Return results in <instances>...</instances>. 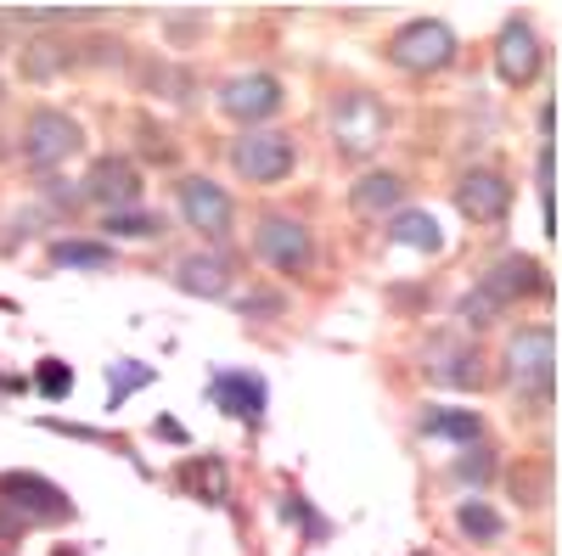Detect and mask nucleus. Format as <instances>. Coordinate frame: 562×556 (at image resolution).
<instances>
[{"mask_svg": "<svg viewBox=\"0 0 562 556\" xmlns=\"http://www.w3.org/2000/svg\"><path fill=\"white\" fill-rule=\"evenodd\" d=\"M495 68L506 84H529L540 73V34L524 18H506V29L495 39Z\"/></svg>", "mask_w": 562, "mask_h": 556, "instance_id": "nucleus-15", "label": "nucleus"}, {"mask_svg": "<svg viewBox=\"0 0 562 556\" xmlns=\"http://www.w3.org/2000/svg\"><path fill=\"white\" fill-rule=\"evenodd\" d=\"M389 242L416 248V253H445V225L428 208H400L389 214Z\"/></svg>", "mask_w": 562, "mask_h": 556, "instance_id": "nucleus-18", "label": "nucleus"}, {"mask_svg": "<svg viewBox=\"0 0 562 556\" xmlns=\"http://www.w3.org/2000/svg\"><path fill=\"white\" fill-rule=\"evenodd\" d=\"M85 147V129H79V118L74 113H63V107H34L29 113V124H23V163L29 169H57L63 158H74Z\"/></svg>", "mask_w": 562, "mask_h": 556, "instance_id": "nucleus-5", "label": "nucleus"}, {"mask_svg": "<svg viewBox=\"0 0 562 556\" xmlns=\"http://www.w3.org/2000/svg\"><path fill=\"white\" fill-rule=\"evenodd\" d=\"M540 135H546V147H551V135H557V107L551 102L540 107Z\"/></svg>", "mask_w": 562, "mask_h": 556, "instance_id": "nucleus-36", "label": "nucleus"}, {"mask_svg": "<svg viewBox=\"0 0 562 556\" xmlns=\"http://www.w3.org/2000/svg\"><path fill=\"white\" fill-rule=\"evenodd\" d=\"M293 163H299L293 135H281V129H243L237 141H231V169H237L243 180H254V185L288 180Z\"/></svg>", "mask_w": 562, "mask_h": 556, "instance_id": "nucleus-6", "label": "nucleus"}, {"mask_svg": "<svg viewBox=\"0 0 562 556\" xmlns=\"http://www.w3.org/2000/svg\"><path fill=\"white\" fill-rule=\"evenodd\" d=\"M153 433H158V439H169V444H192V433H186V428L175 422V416H158V422H153Z\"/></svg>", "mask_w": 562, "mask_h": 556, "instance_id": "nucleus-34", "label": "nucleus"}, {"mask_svg": "<svg viewBox=\"0 0 562 556\" xmlns=\"http://www.w3.org/2000/svg\"><path fill=\"white\" fill-rule=\"evenodd\" d=\"M85 203H102L108 214H119V208H135L140 203V169L130 163V158H119V152H108V158H97L90 163V174H85Z\"/></svg>", "mask_w": 562, "mask_h": 556, "instance_id": "nucleus-9", "label": "nucleus"}, {"mask_svg": "<svg viewBox=\"0 0 562 556\" xmlns=\"http://www.w3.org/2000/svg\"><path fill=\"white\" fill-rule=\"evenodd\" d=\"M119 253L108 248V242H90V237H63V242H52V264L57 270H108Z\"/></svg>", "mask_w": 562, "mask_h": 556, "instance_id": "nucleus-22", "label": "nucleus"}, {"mask_svg": "<svg viewBox=\"0 0 562 556\" xmlns=\"http://www.w3.org/2000/svg\"><path fill=\"white\" fill-rule=\"evenodd\" d=\"M34 388H40L45 399H63V394H74V365H63V360H40V371H34Z\"/></svg>", "mask_w": 562, "mask_h": 556, "instance_id": "nucleus-28", "label": "nucleus"}, {"mask_svg": "<svg viewBox=\"0 0 562 556\" xmlns=\"http://www.w3.org/2000/svg\"><path fill=\"white\" fill-rule=\"evenodd\" d=\"M180 214L192 230H203L209 242H225L231 237V219H237V208H231L225 185H214L209 174H186L180 180Z\"/></svg>", "mask_w": 562, "mask_h": 556, "instance_id": "nucleus-8", "label": "nucleus"}, {"mask_svg": "<svg viewBox=\"0 0 562 556\" xmlns=\"http://www.w3.org/2000/svg\"><path fill=\"white\" fill-rule=\"evenodd\" d=\"M416 556H428V551H416Z\"/></svg>", "mask_w": 562, "mask_h": 556, "instance_id": "nucleus-39", "label": "nucleus"}, {"mask_svg": "<svg viewBox=\"0 0 562 556\" xmlns=\"http://www.w3.org/2000/svg\"><path fill=\"white\" fill-rule=\"evenodd\" d=\"M254 253L276 270V275H310L315 270V237H310V225L293 219V214H259L254 225Z\"/></svg>", "mask_w": 562, "mask_h": 556, "instance_id": "nucleus-2", "label": "nucleus"}, {"mask_svg": "<svg viewBox=\"0 0 562 556\" xmlns=\"http://www.w3.org/2000/svg\"><path fill=\"white\" fill-rule=\"evenodd\" d=\"M281 500H288V506H281V512H288V518H293V523L304 529V540H315V545H321L326 534H333V523H326V518L315 512V506H310V495H304V489H288V495H281Z\"/></svg>", "mask_w": 562, "mask_h": 556, "instance_id": "nucleus-26", "label": "nucleus"}, {"mask_svg": "<svg viewBox=\"0 0 562 556\" xmlns=\"http://www.w3.org/2000/svg\"><path fill=\"white\" fill-rule=\"evenodd\" d=\"M0 158H7V141H0Z\"/></svg>", "mask_w": 562, "mask_h": 556, "instance_id": "nucleus-38", "label": "nucleus"}, {"mask_svg": "<svg viewBox=\"0 0 562 556\" xmlns=\"http://www.w3.org/2000/svg\"><path fill=\"white\" fill-rule=\"evenodd\" d=\"M243 315H281V298H243Z\"/></svg>", "mask_w": 562, "mask_h": 556, "instance_id": "nucleus-35", "label": "nucleus"}, {"mask_svg": "<svg viewBox=\"0 0 562 556\" xmlns=\"http://www.w3.org/2000/svg\"><path fill=\"white\" fill-rule=\"evenodd\" d=\"M175 287L192 298H225L231 293V264L220 253H192L175 264Z\"/></svg>", "mask_w": 562, "mask_h": 556, "instance_id": "nucleus-17", "label": "nucleus"}, {"mask_svg": "<svg viewBox=\"0 0 562 556\" xmlns=\"http://www.w3.org/2000/svg\"><path fill=\"white\" fill-rule=\"evenodd\" d=\"M506 365H512V383H518V410L540 416L551 405V383H557V332L551 327L512 332Z\"/></svg>", "mask_w": 562, "mask_h": 556, "instance_id": "nucleus-1", "label": "nucleus"}, {"mask_svg": "<svg viewBox=\"0 0 562 556\" xmlns=\"http://www.w3.org/2000/svg\"><path fill=\"white\" fill-rule=\"evenodd\" d=\"M456 57V34L439 23V18H411L389 34V63L405 68V73H434V68H450Z\"/></svg>", "mask_w": 562, "mask_h": 556, "instance_id": "nucleus-4", "label": "nucleus"}, {"mask_svg": "<svg viewBox=\"0 0 562 556\" xmlns=\"http://www.w3.org/2000/svg\"><path fill=\"white\" fill-rule=\"evenodd\" d=\"M220 107H225V118H237L248 129H265V118L281 113V84L270 73H243V79H231L220 90Z\"/></svg>", "mask_w": 562, "mask_h": 556, "instance_id": "nucleus-10", "label": "nucleus"}, {"mask_svg": "<svg viewBox=\"0 0 562 556\" xmlns=\"http://www.w3.org/2000/svg\"><path fill=\"white\" fill-rule=\"evenodd\" d=\"M102 230H108V237H124V242H153V237H164V214H147V208H119V214H108V219H102Z\"/></svg>", "mask_w": 562, "mask_h": 556, "instance_id": "nucleus-23", "label": "nucleus"}, {"mask_svg": "<svg viewBox=\"0 0 562 556\" xmlns=\"http://www.w3.org/2000/svg\"><path fill=\"white\" fill-rule=\"evenodd\" d=\"M479 293H484L495 309H512V304L529 298V293H546V270H540L529 253H506L501 264H490V270L479 275Z\"/></svg>", "mask_w": 562, "mask_h": 556, "instance_id": "nucleus-11", "label": "nucleus"}, {"mask_svg": "<svg viewBox=\"0 0 562 556\" xmlns=\"http://www.w3.org/2000/svg\"><path fill=\"white\" fill-rule=\"evenodd\" d=\"M456 208L473 219V225H495V219H506V208H512V185H506V174H495V169H467V174L456 180Z\"/></svg>", "mask_w": 562, "mask_h": 556, "instance_id": "nucleus-13", "label": "nucleus"}, {"mask_svg": "<svg viewBox=\"0 0 562 556\" xmlns=\"http://www.w3.org/2000/svg\"><path fill=\"white\" fill-rule=\"evenodd\" d=\"M29 529H23V518L12 512V506H0V545H12V540H23Z\"/></svg>", "mask_w": 562, "mask_h": 556, "instance_id": "nucleus-33", "label": "nucleus"}, {"mask_svg": "<svg viewBox=\"0 0 562 556\" xmlns=\"http://www.w3.org/2000/svg\"><path fill=\"white\" fill-rule=\"evenodd\" d=\"M52 556H79V551H74V545H57V551H52Z\"/></svg>", "mask_w": 562, "mask_h": 556, "instance_id": "nucleus-37", "label": "nucleus"}, {"mask_svg": "<svg viewBox=\"0 0 562 556\" xmlns=\"http://www.w3.org/2000/svg\"><path fill=\"white\" fill-rule=\"evenodd\" d=\"M0 506H12L23 529H57L74 518V500L40 473H0Z\"/></svg>", "mask_w": 562, "mask_h": 556, "instance_id": "nucleus-3", "label": "nucleus"}, {"mask_svg": "<svg viewBox=\"0 0 562 556\" xmlns=\"http://www.w3.org/2000/svg\"><path fill=\"white\" fill-rule=\"evenodd\" d=\"M512 489H518V500L529 495V506H540L546 500V473H524L518 467V473H512Z\"/></svg>", "mask_w": 562, "mask_h": 556, "instance_id": "nucleus-31", "label": "nucleus"}, {"mask_svg": "<svg viewBox=\"0 0 562 556\" xmlns=\"http://www.w3.org/2000/svg\"><path fill=\"white\" fill-rule=\"evenodd\" d=\"M456 529H461L467 540H473V545H495V540L506 534V518L495 512L490 500H479V495H473V500H461V506H456Z\"/></svg>", "mask_w": 562, "mask_h": 556, "instance_id": "nucleus-21", "label": "nucleus"}, {"mask_svg": "<svg viewBox=\"0 0 562 556\" xmlns=\"http://www.w3.org/2000/svg\"><path fill=\"white\" fill-rule=\"evenodd\" d=\"M209 399H214L225 416H237V422H254V428H259L270 388H265L259 371H214V377H209Z\"/></svg>", "mask_w": 562, "mask_h": 556, "instance_id": "nucleus-14", "label": "nucleus"}, {"mask_svg": "<svg viewBox=\"0 0 562 556\" xmlns=\"http://www.w3.org/2000/svg\"><path fill=\"white\" fill-rule=\"evenodd\" d=\"M428 371L434 383H445V388H484V349H473L467 338H450V332H439L434 338V349H428Z\"/></svg>", "mask_w": 562, "mask_h": 556, "instance_id": "nucleus-12", "label": "nucleus"}, {"mask_svg": "<svg viewBox=\"0 0 562 556\" xmlns=\"http://www.w3.org/2000/svg\"><path fill=\"white\" fill-rule=\"evenodd\" d=\"M52 52H57V45H34V52L23 57V73H29V79H52V73L68 63V57H52Z\"/></svg>", "mask_w": 562, "mask_h": 556, "instance_id": "nucleus-30", "label": "nucleus"}, {"mask_svg": "<svg viewBox=\"0 0 562 556\" xmlns=\"http://www.w3.org/2000/svg\"><path fill=\"white\" fill-rule=\"evenodd\" d=\"M495 315H501V309H495L479 287H473V293H461V304H456V320H461V327H473V332H479V327H490Z\"/></svg>", "mask_w": 562, "mask_h": 556, "instance_id": "nucleus-29", "label": "nucleus"}, {"mask_svg": "<svg viewBox=\"0 0 562 556\" xmlns=\"http://www.w3.org/2000/svg\"><path fill=\"white\" fill-rule=\"evenodd\" d=\"M422 433L473 450V444H484V416L479 410H461V405H434L428 416H422Z\"/></svg>", "mask_w": 562, "mask_h": 556, "instance_id": "nucleus-19", "label": "nucleus"}, {"mask_svg": "<svg viewBox=\"0 0 562 556\" xmlns=\"http://www.w3.org/2000/svg\"><path fill=\"white\" fill-rule=\"evenodd\" d=\"M45 428H52V433H68V439H85V444H108V433L85 428V422H57V416H45Z\"/></svg>", "mask_w": 562, "mask_h": 556, "instance_id": "nucleus-32", "label": "nucleus"}, {"mask_svg": "<svg viewBox=\"0 0 562 556\" xmlns=\"http://www.w3.org/2000/svg\"><path fill=\"white\" fill-rule=\"evenodd\" d=\"M140 79H147L153 90H164L169 102H192V79H186L175 63H164V57H153V63H140Z\"/></svg>", "mask_w": 562, "mask_h": 556, "instance_id": "nucleus-25", "label": "nucleus"}, {"mask_svg": "<svg viewBox=\"0 0 562 556\" xmlns=\"http://www.w3.org/2000/svg\"><path fill=\"white\" fill-rule=\"evenodd\" d=\"M456 478H461V484H479V489H484V484L495 478V450H490V444H473V450H467V455L456 461Z\"/></svg>", "mask_w": 562, "mask_h": 556, "instance_id": "nucleus-27", "label": "nucleus"}, {"mask_svg": "<svg viewBox=\"0 0 562 556\" xmlns=\"http://www.w3.org/2000/svg\"><path fill=\"white\" fill-rule=\"evenodd\" d=\"M180 489L192 495V500H209V506H225V467L214 455H192L180 467Z\"/></svg>", "mask_w": 562, "mask_h": 556, "instance_id": "nucleus-20", "label": "nucleus"}, {"mask_svg": "<svg viewBox=\"0 0 562 556\" xmlns=\"http://www.w3.org/2000/svg\"><path fill=\"white\" fill-rule=\"evenodd\" d=\"M400 203H405V180L389 174V169H378V174H366V180L349 185V208L360 219H389V214H400Z\"/></svg>", "mask_w": 562, "mask_h": 556, "instance_id": "nucleus-16", "label": "nucleus"}, {"mask_svg": "<svg viewBox=\"0 0 562 556\" xmlns=\"http://www.w3.org/2000/svg\"><path fill=\"white\" fill-rule=\"evenodd\" d=\"M333 135H338V152L366 158V152H378V147H383L389 113L378 107V97H366V90H344L338 107H333Z\"/></svg>", "mask_w": 562, "mask_h": 556, "instance_id": "nucleus-7", "label": "nucleus"}, {"mask_svg": "<svg viewBox=\"0 0 562 556\" xmlns=\"http://www.w3.org/2000/svg\"><path fill=\"white\" fill-rule=\"evenodd\" d=\"M153 377H158V371L140 365V360H113V365H108V410H119L130 394H140Z\"/></svg>", "mask_w": 562, "mask_h": 556, "instance_id": "nucleus-24", "label": "nucleus"}]
</instances>
